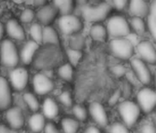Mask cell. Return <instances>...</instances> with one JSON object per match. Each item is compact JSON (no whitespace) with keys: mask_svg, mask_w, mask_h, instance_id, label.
Listing matches in <instances>:
<instances>
[{"mask_svg":"<svg viewBox=\"0 0 156 133\" xmlns=\"http://www.w3.org/2000/svg\"><path fill=\"white\" fill-rule=\"evenodd\" d=\"M107 32L112 39L126 38L130 33V27L128 21L119 15L111 17L107 23Z\"/></svg>","mask_w":156,"mask_h":133,"instance_id":"1","label":"cell"},{"mask_svg":"<svg viewBox=\"0 0 156 133\" xmlns=\"http://www.w3.org/2000/svg\"><path fill=\"white\" fill-rule=\"evenodd\" d=\"M61 51L57 48V45L48 44L44 47L35 57V66L39 69L51 68L59 62L61 57Z\"/></svg>","mask_w":156,"mask_h":133,"instance_id":"2","label":"cell"},{"mask_svg":"<svg viewBox=\"0 0 156 133\" xmlns=\"http://www.w3.org/2000/svg\"><path fill=\"white\" fill-rule=\"evenodd\" d=\"M111 10V5L107 2H102L95 6H84L82 8L83 18L89 22H98L104 21Z\"/></svg>","mask_w":156,"mask_h":133,"instance_id":"3","label":"cell"},{"mask_svg":"<svg viewBox=\"0 0 156 133\" xmlns=\"http://www.w3.org/2000/svg\"><path fill=\"white\" fill-rule=\"evenodd\" d=\"M119 113L123 120V124L130 127L137 123L140 116V109L135 102L126 100L119 104Z\"/></svg>","mask_w":156,"mask_h":133,"instance_id":"4","label":"cell"},{"mask_svg":"<svg viewBox=\"0 0 156 133\" xmlns=\"http://www.w3.org/2000/svg\"><path fill=\"white\" fill-rule=\"evenodd\" d=\"M0 59L1 63L9 69H13L19 64L20 54L13 42L5 40L0 46Z\"/></svg>","mask_w":156,"mask_h":133,"instance_id":"5","label":"cell"},{"mask_svg":"<svg viewBox=\"0 0 156 133\" xmlns=\"http://www.w3.org/2000/svg\"><path fill=\"white\" fill-rule=\"evenodd\" d=\"M109 49L115 57L122 60L131 58L134 54V45L127 38L112 39L109 44Z\"/></svg>","mask_w":156,"mask_h":133,"instance_id":"6","label":"cell"},{"mask_svg":"<svg viewBox=\"0 0 156 133\" xmlns=\"http://www.w3.org/2000/svg\"><path fill=\"white\" fill-rule=\"evenodd\" d=\"M137 104L140 111L150 113L156 107V92L151 88H142L137 93Z\"/></svg>","mask_w":156,"mask_h":133,"instance_id":"7","label":"cell"},{"mask_svg":"<svg viewBox=\"0 0 156 133\" xmlns=\"http://www.w3.org/2000/svg\"><path fill=\"white\" fill-rule=\"evenodd\" d=\"M58 25L61 32L67 35H73L78 33L83 27L80 19L73 14L62 16L58 21Z\"/></svg>","mask_w":156,"mask_h":133,"instance_id":"8","label":"cell"},{"mask_svg":"<svg viewBox=\"0 0 156 133\" xmlns=\"http://www.w3.org/2000/svg\"><path fill=\"white\" fill-rule=\"evenodd\" d=\"M130 65L132 68V72L135 74L138 81L144 84L148 85L151 82V73L147 66V63L142 61L140 58H132L130 61Z\"/></svg>","mask_w":156,"mask_h":133,"instance_id":"9","label":"cell"},{"mask_svg":"<svg viewBox=\"0 0 156 133\" xmlns=\"http://www.w3.org/2000/svg\"><path fill=\"white\" fill-rule=\"evenodd\" d=\"M33 88L37 94L44 95L53 90L54 84L52 81L45 74L37 73L33 77Z\"/></svg>","mask_w":156,"mask_h":133,"instance_id":"10","label":"cell"},{"mask_svg":"<svg viewBox=\"0 0 156 133\" xmlns=\"http://www.w3.org/2000/svg\"><path fill=\"white\" fill-rule=\"evenodd\" d=\"M12 87L17 91H22L26 88L29 82V73L24 68L14 69L9 75Z\"/></svg>","mask_w":156,"mask_h":133,"instance_id":"11","label":"cell"},{"mask_svg":"<svg viewBox=\"0 0 156 133\" xmlns=\"http://www.w3.org/2000/svg\"><path fill=\"white\" fill-rule=\"evenodd\" d=\"M137 51L140 59L145 63H156V49L149 41H142L137 44Z\"/></svg>","mask_w":156,"mask_h":133,"instance_id":"12","label":"cell"},{"mask_svg":"<svg viewBox=\"0 0 156 133\" xmlns=\"http://www.w3.org/2000/svg\"><path fill=\"white\" fill-rule=\"evenodd\" d=\"M89 113L94 119V121L101 127H106L108 123V117L104 106L98 103L94 102L90 104Z\"/></svg>","mask_w":156,"mask_h":133,"instance_id":"13","label":"cell"},{"mask_svg":"<svg viewBox=\"0 0 156 133\" xmlns=\"http://www.w3.org/2000/svg\"><path fill=\"white\" fill-rule=\"evenodd\" d=\"M12 95L8 81L0 77V111L7 110L11 105Z\"/></svg>","mask_w":156,"mask_h":133,"instance_id":"14","label":"cell"},{"mask_svg":"<svg viewBox=\"0 0 156 133\" xmlns=\"http://www.w3.org/2000/svg\"><path fill=\"white\" fill-rule=\"evenodd\" d=\"M6 119L9 126L14 129H20L24 125V115L20 108L12 107L8 109L6 113Z\"/></svg>","mask_w":156,"mask_h":133,"instance_id":"15","label":"cell"},{"mask_svg":"<svg viewBox=\"0 0 156 133\" xmlns=\"http://www.w3.org/2000/svg\"><path fill=\"white\" fill-rule=\"evenodd\" d=\"M129 11L132 18H141L148 16L149 14V5L147 2L142 0H132L129 2Z\"/></svg>","mask_w":156,"mask_h":133,"instance_id":"16","label":"cell"},{"mask_svg":"<svg viewBox=\"0 0 156 133\" xmlns=\"http://www.w3.org/2000/svg\"><path fill=\"white\" fill-rule=\"evenodd\" d=\"M38 49H39V44L37 43H35L33 41H29L22 47V49L20 53V59L25 65L30 64L33 61Z\"/></svg>","mask_w":156,"mask_h":133,"instance_id":"17","label":"cell"},{"mask_svg":"<svg viewBox=\"0 0 156 133\" xmlns=\"http://www.w3.org/2000/svg\"><path fill=\"white\" fill-rule=\"evenodd\" d=\"M57 13L58 11L53 5H44L38 11L37 19L41 24L48 26L55 19Z\"/></svg>","mask_w":156,"mask_h":133,"instance_id":"18","label":"cell"},{"mask_svg":"<svg viewBox=\"0 0 156 133\" xmlns=\"http://www.w3.org/2000/svg\"><path fill=\"white\" fill-rule=\"evenodd\" d=\"M6 30H7L8 34L13 39L21 41V40H23L25 38L24 29L20 24V22H18L14 19H11L9 21H8L7 25H6Z\"/></svg>","mask_w":156,"mask_h":133,"instance_id":"19","label":"cell"},{"mask_svg":"<svg viewBox=\"0 0 156 133\" xmlns=\"http://www.w3.org/2000/svg\"><path fill=\"white\" fill-rule=\"evenodd\" d=\"M42 113L44 117L52 119L58 116L59 106L56 104V102L51 98H46L42 104Z\"/></svg>","mask_w":156,"mask_h":133,"instance_id":"20","label":"cell"},{"mask_svg":"<svg viewBox=\"0 0 156 133\" xmlns=\"http://www.w3.org/2000/svg\"><path fill=\"white\" fill-rule=\"evenodd\" d=\"M146 24L151 36L156 40V0L149 6V14Z\"/></svg>","mask_w":156,"mask_h":133,"instance_id":"21","label":"cell"},{"mask_svg":"<svg viewBox=\"0 0 156 133\" xmlns=\"http://www.w3.org/2000/svg\"><path fill=\"white\" fill-rule=\"evenodd\" d=\"M29 127L33 132H41L45 127V117L43 115L35 113L29 119Z\"/></svg>","mask_w":156,"mask_h":133,"instance_id":"22","label":"cell"},{"mask_svg":"<svg viewBox=\"0 0 156 133\" xmlns=\"http://www.w3.org/2000/svg\"><path fill=\"white\" fill-rule=\"evenodd\" d=\"M42 43L46 44L58 45L59 37L56 31L51 26H45L42 32Z\"/></svg>","mask_w":156,"mask_h":133,"instance_id":"23","label":"cell"},{"mask_svg":"<svg viewBox=\"0 0 156 133\" xmlns=\"http://www.w3.org/2000/svg\"><path fill=\"white\" fill-rule=\"evenodd\" d=\"M58 12L62 14V16L70 15L73 10V2L72 0H57L52 4Z\"/></svg>","mask_w":156,"mask_h":133,"instance_id":"24","label":"cell"},{"mask_svg":"<svg viewBox=\"0 0 156 133\" xmlns=\"http://www.w3.org/2000/svg\"><path fill=\"white\" fill-rule=\"evenodd\" d=\"M90 36L96 41H100V42L105 41L108 36L106 27H104L101 24L93 25L90 30Z\"/></svg>","mask_w":156,"mask_h":133,"instance_id":"25","label":"cell"},{"mask_svg":"<svg viewBox=\"0 0 156 133\" xmlns=\"http://www.w3.org/2000/svg\"><path fill=\"white\" fill-rule=\"evenodd\" d=\"M62 127L63 133H77L79 124L77 120L71 117H64L62 120Z\"/></svg>","mask_w":156,"mask_h":133,"instance_id":"26","label":"cell"},{"mask_svg":"<svg viewBox=\"0 0 156 133\" xmlns=\"http://www.w3.org/2000/svg\"><path fill=\"white\" fill-rule=\"evenodd\" d=\"M58 75L61 79L66 82H71L73 76V69L71 64H63L58 70Z\"/></svg>","mask_w":156,"mask_h":133,"instance_id":"27","label":"cell"},{"mask_svg":"<svg viewBox=\"0 0 156 133\" xmlns=\"http://www.w3.org/2000/svg\"><path fill=\"white\" fill-rule=\"evenodd\" d=\"M129 27H131L137 34L141 35L145 33L147 29V24L141 18H131L129 22Z\"/></svg>","mask_w":156,"mask_h":133,"instance_id":"28","label":"cell"},{"mask_svg":"<svg viewBox=\"0 0 156 133\" xmlns=\"http://www.w3.org/2000/svg\"><path fill=\"white\" fill-rule=\"evenodd\" d=\"M85 43H86V40H85V37L82 34L75 33L70 38V42H69L70 48L81 51L85 46Z\"/></svg>","mask_w":156,"mask_h":133,"instance_id":"29","label":"cell"},{"mask_svg":"<svg viewBox=\"0 0 156 133\" xmlns=\"http://www.w3.org/2000/svg\"><path fill=\"white\" fill-rule=\"evenodd\" d=\"M23 100L31 111L36 112L40 108V102L34 94L27 93L23 95Z\"/></svg>","mask_w":156,"mask_h":133,"instance_id":"30","label":"cell"},{"mask_svg":"<svg viewBox=\"0 0 156 133\" xmlns=\"http://www.w3.org/2000/svg\"><path fill=\"white\" fill-rule=\"evenodd\" d=\"M42 32H43V28L39 23L32 24L30 29V34L33 39L32 41L37 43L38 44L42 43Z\"/></svg>","mask_w":156,"mask_h":133,"instance_id":"31","label":"cell"},{"mask_svg":"<svg viewBox=\"0 0 156 133\" xmlns=\"http://www.w3.org/2000/svg\"><path fill=\"white\" fill-rule=\"evenodd\" d=\"M66 54H67V56H68L72 66L77 65V63L80 61V59L83 55L82 51H78V50H74V49H71V48L67 49Z\"/></svg>","mask_w":156,"mask_h":133,"instance_id":"32","label":"cell"},{"mask_svg":"<svg viewBox=\"0 0 156 133\" xmlns=\"http://www.w3.org/2000/svg\"><path fill=\"white\" fill-rule=\"evenodd\" d=\"M73 114L76 119L80 120V121H85L87 118V109L80 104H76L73 107Z\"/></svg>","mask_w":156,"mask_h":133,"instance_id":"33","label":"cell"},{"mask_svg":"<svg viewBox=\"0 0 156 133\" xmlns=\"http://www.w3.org/2000/svg\"><path fill=\"white\" fill-rule=\"evenodd\" d=\"M109 133H130L129 130V127L120 122H115L113 123L108 129Z\"/></svg>","mask_w":156,"mask_h":133,"instance_id":"34","label":"cell"},{"mask_svg":"<svg viewBox=\"0 0 156 133\" xmlns=\"http://www.w3.org/2000/svg\"><path fill=\"white\" fill-rule=\"evenodd\" d=\"M58 99H59L60 103L66 107H71L73 105V98L69 92H62L59 95Z\"/></svg>","mask_w":156,"mask_h":133,"instance_id":"35","label":"cell"},{"mask_svg":"<svg viewBox=\"0 0 156 133\" xmlns=\"http://www.w3.org/2000/svg\"><path fill=\"white\" fill-rule=\"evenodd\" d=\"M34 17H35V14H34L33 10L30 9H26L20 14V21L24 23H29L33 21Z\"/></svg>","mask_w":156,"mask_h":133,"instance_id":"36","label":"cell"},{"mask_svg":"<svg viewBox=\"0 0 156 133\" xmlns=\"http://www.w3.org/2000/svg\"><path fill=\"white\" fill-rule=\"evenodd\" d=\"M111 71L112 73L117 76V77H122L124 75H126L127 70L125 69V66L120 65V64H117L111 66Z\"/></svg>","mask_w":156,"mask_h":133,"instance_id":"37","label":"cell"},{"mask_svg":"<svg viewBox=\"0 0 156 133\" xmlns=\"http://www.w3.org/2000/svg\"><path fill=\"white\" fill-rule=\"evenodd\" d=\"M112 5L118 10H123L129 5V2L126 0H115L112 2Z\"/></svg>","mask_w":156,"mask_h":133,"instance_id":"38","label":"cell"},{"mask_svg":"<svg viewBox=\"0 0 156 133\" xmlns=\"http://www.w3.org/2000/svg\"><path fill=\"white\" fill-rule=\"evenodd\" d=\"M140 133H156V127L151 124H145L142 126Z\"/></svg>","mask_w":156,"mask_h":133,"instance_id":"39","label":"cell"},{"mask_svg":"<svg viewBox=\"0 0 156 133\" xmlns=\"http://www.w3.org/2000/svg\"><path fill=\"white\" fill-rule=\"evenodd\" d=\"M120 96H121V92H120L119 90L116 91V92L112 94V96L110 97V99H109V101H108L109 104H110V105H114L115 104H117L118 101L119 100Z\"/></svg>","mask_w":156,"mask_h":133,"instance_id":"40","label":"cell"},{"mask_svg":"<svg viewBox=\"0 0 156 133\" xmlns=\"http://www.w3.org/2000/svg\"><path fill=\"white\" fill-rule=\"evenodd\" d=\"M44 131H45V133H60L58 128L51 123H49V124L45 125Z\"/></svg>","mask_w":156,"mask_h":133,"instance_id":"41","label":"cell"},{"mask_svg":"<svg viewBox=\"0 0 156 133\" xmlns=\"http://www.w3.org/2000/svg\"><path fill=\"white\" fill-rule=\"evenodd\" d=\"M126 76H127V78H128V82L130 83L131 85H132V84H133V85H136L137 82H139L138 79L136 78L135 74H134L132 71H130V72H126Z\"/></svg>","mask_w":156,"mask_h":133,"instance_id":"42","label":"cell"},{"mask_svg":"<svg viewBox=\"0 0 156 133\" xmlns=\"http://www.w3.org/2000/svg\"><path fill=\"white\" fill-rule=\"evenodd\" d=\"M122 93L125 97H128L130 95L131 93V84L129 83L128 82H126L123 84V90H122Z\"/></svg>","mask_w":156,"mask_h":133,"instance_id":"43","label":"cell"},{"mask_svg":"<svg viewBox=\"0 0 156 133\" xmlns=\"http://www.w3.org/2000/svg\"><path fill=\"white\" fill-rule=\"evenodd\" d=\"M85 133H101V132H100V130H99L97 127L90 126V127H88L86 129Z\"/></svg>","mask_w":156,"mask_h":133,"instance_id":"44","label":"cell"},{"mask_svg":"<svg viewBox=\"0 0 156 133\" xmlns=\"http://www.w3.org/2000/svg\"><path fill=\"white\" fill-rule=\"evenodd\" d=\"M0 133H11V131L7 126L0 125Z\"/></svg>","mask_w":156,"mask_h":133,"instance_id":"45","label":"cell"},{"mask_svg":"<svg viewBox=\"0 0 156 133\" xmlns=\"http://www.w3.org/2000/svg\"><path fill=\"white\" fill-rule=\"evenodd\" d=\"M3 35H4V26L1 22H0V40H1Z\"/></svg>","mask_w":156,"mask_h":133,"instance_id":"46","label":"cell"},{"mask_svg":"<svg viewBox=\"0 0 156 133\" xmlns=\"http://www.w3.org/2000/svg\"><path fill=\"white\" fill-rule=\"evenodd\" d=\"M153 79H154V83H155V87H156V70L154 72V76H153Z\"/></svg>","mask_w":156,"mask_h":133,"instance_id":"47","label":"cell"},{"mask_svg":"<svg viewBox=\"0 0 156 133\" xmlns=\"http://www.w3.org/2000/svg\"><path fill=\"white\" fill-rule=\"evenodd\" d=\"M154 122H155V125H156V114H155V116H154Z\"/></svg>","mask_w":156,"mask_h":133,"instance_id":"48","label":"cell"},{"mask_svg":"<svg viewBox=\"0 0 156 133\" xmlns=\"http://www.w3.org/2000/svg\"><path fill=\"white\" fill-rule=\"evenodd\" d=\"M20 133H25V132H20Z\"/></svg>","mask_w":156,"mask_h":133,"instance_id":"49","label":"cell"}]
</instances>
